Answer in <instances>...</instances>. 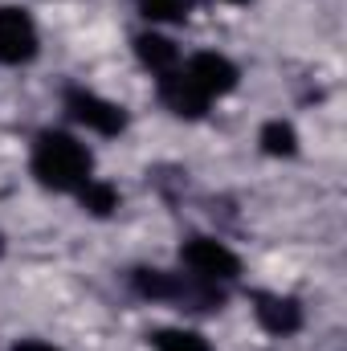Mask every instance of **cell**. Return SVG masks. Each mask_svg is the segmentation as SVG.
Returning <instances> with one entry per match:
<instances>
[{
    "label": "cell",
    "instance_id": "7",
    "mask_svg": "<svg viewBox=\"0 0 347 351\" xmlns=\"http://www.w3.org/2000/svg\"><path fill=\"white\" fill-rule=\"evenodd\" d=\"M184 74L200 86V94L213 102V98H221V94H229V90L237 86V66L229 62V58H221V53H196V58H188L184 62Z\"/></svg>",
    "mask_w": 347,
    "mask_h": 351
},
{
    "label": "cell",
    "instance_id": "9",
    "mask_svg": "<svg viewBox=\"0 0 347 351\" xmlns=\"http://www.w3.org/2000/svg\"><path fill=\"white\" fill-rule=\"evenodd\" d=\"M135 58H139L156 78L180 66V49H176L168 37H160V33H139V37H135Z\"/></svg>",
    "mask_w": 347,
    "mask_h": 351
},
{
    "label": "cell",
    "instance_id": "4",
    "mask_svg": "<svg viewBox=\"0 0 347 351\" xmlns=\"http://www.w3.org/2000/svg\"><path fill=\"white\" fill-rule=\"evenodd\" d=\"M66 110H70L74 123H82L98 135H123L127 131V110L119 102H106V98H98V94H90L82 86L66 90Z\"/></svg>",
    "mask_w": 347,
    "mask_h": 351
},
{
    "label": "cell",
    "instance_id": "5",
    "mask_svg": "<svg viewBox=\"0 0 347 351\" xmlns=\"http://www.w3.org/2000/svg\"><path fill=\"white\" fill-rule=\"evenodd\" d=\"M41 49L37 25L25 8H0V66H25Z\"/></svg>",
    "mask_w": 347,
    "mask_h": 351
},
{
    "label": "cell",
    "instance_id": "6",
    "mask_svg": "<svg viewBox=\"0 0 347 351\" xmlns=\"http://www.w3.org/2000/svg\"><path fill=\"white\" fill-rule=\"evenodd\" d=\"M156 90H160V102H164L172 114H180V119H204V110H208V98H204L200 86L184 74V66L160 74V78H156Z\"/></svg>",
    "mask_w": 347,
    "mask_h": 351
},
{
    "label": "cell",
    "instance_id": "12",
    "mask_svg": "<svg viewBox=\"0 0 347 351\" xmlns=\"http://www.w3.org/2000/svg\"><path fill=\"white\" fill-rule=\"evenodd\" d=\"M147 339H152V348L156 351H213L204 335L184 331V327H160V331H152Z\"/></svg>",
    "mask_w": 347,
    "mask_h": 351
},
{
    "label": "cell",
    "instance_id": "11",
    "mask_svg": "<svg viewBox=\"0 0 347 351\" xmlns=\"http://www.w3.org/2000/svg\"><path fill=\"white\" fill-rule=\"evenodd\" d=\"M135 4H139V16H147L152 25H184L196 0H135Z\"/></svg>",
    "mask_w": 347,
    "mask_h": 351
},
{
    "label": "cell",
    "instance_id": "15",
    "mask_svg": "<svg viewBox=\"0 0 347 351\" xmlns=\"http://www.w3.org/2000/svg\"><path fill=\"white\" fill-rule=\"evenodd\" d=\"M225 4H246V0H225Z\"/></svg>",
    "mask_w": 347,
    "mask_h": 351
},
{
    "label": "cell",
    "instance_id": "14",
    "mask_svg": "<svg viewBox=\"0 0 347 351\" xmlns=\"http://www.w3.org/2000/svg\"><path fill=\"white\" fill-rule=\"evenodd\" d=\"M12 351H58V348H49L41 339H21V343H12Z\"/></svg>",
    "mask_w": 347,
    "mask_h": 351
},
{
    "label": "cell",
    "instance_id": "3",
    "mask_svg": "<svg viewBox=\"0 0 347 351\" xmlns=\"http://www.w3.org/2000/svg\"><path fill=\"white\" fill-rule=\"evenodd\" d=\"M180 262L188 265V274H196L204 282H233L241 274L237 254L217 237H188L180 245Z\"/></svg>",
    "mask_w": 347,
    "mask_h": 351
},
{
    "label": "cell",
    "instance_id": "10",
    "mask_svg": "<svg viewBox=\"0 0 347 351\" xmlns=\"http://www.w3.org/2000/svg\"><path fill=\"white\" fill-rule=\"evenodd\" d=\"M258 139H261V152H265V156H278V160H290V156L298 152V131H294L290 123H282V119L265 123Z\"/></svg>",
    "mask_w": 347,
    "mask_h": 351
},
{
    "label": "cell",
    "instance_id": "8",
    "mask_svg": "<svg viewBox=\"0 0 347 351\" xmlns=\"http://www.w3.org/2000/svg\"><path fill=\"white\" fill-rule=\"evenodd\" d=\"M254 315H258L261 331L270 335H294L302 327V306L290 294H265V290L254 294Z\"/></svg>",
    "mask_w": 347,
    "mask_h": 351
},
{
    "label": "cell",
    "instance_id": "13",
    "mask_svg": "<svg viewBox=\"0 0 347 351\" xmlns=\"http://www.w3.org/2000/svg\"><path fill=\"white\" fill-rule=\"evenodd\" d=\"M78 200H82V208H86L90 217H110L119 208V188L106 184V180H90L86 188L78 192Z\"/></svg>",
    "mask_w": 347,
    "mask_h": 351
},
{
    "label": "cell",
    "instance_id": "2",
    "mask_svg": "<svg viewBox=\"0 0 347 351\" xmlns=\"http://www.w3.org/2000/svg\"><path fill=\"white\" fill-rule=\"evenodd\" d=\"M127 282H131V290H135L139 298L176 302L180 311H221V302H225V290H221L217 282L196 278V274L184 278V274H168V269H147V265H139V269L127 274Z\"/></svg>",
    "mask_w": 347,
    "mask_h": 351
},
{
    "label": "cell",
    "instance_id": "1",
    "mask_svg": "<svg viewBox=\"0 0 347 351\" xmlns=\"http://www.w3.org/2000/svg\"><path fill=\"white\" fill-rule=\"evenodd\" d=\"M29 168L53 192H82L90 184V172H94V156L86 152V143H78L66 131H41L33 139Z\"/></svg>",
    "mask_w": 347,
    "mask_h": 351
}]
</instances>
